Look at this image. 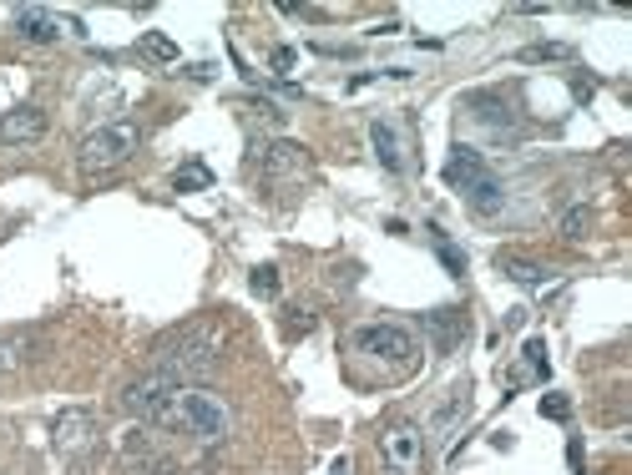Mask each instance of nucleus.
Wrapping results in <instances>:
<instances>
[{"instance_id":"1","label":"nucleus","mask_w":632,"mask_h":475,"mask_svg":"<svg viewBox=\"0 0 632 475\" xmlns=\"http://www.w3.org/2000/svg\"><path fill=\"white\" fill-rule=\"evenodd\" d=\"M218 349H223V329L207 319L178 324L152 344V374L172 379V385H197L218 370Z\"/></svg>"},{"instance_id":"2","label":"nucleus","mask_w":632,"mask_h":475,"mask_svg":"<svg viewBox=\"0 0 632 475\" xmlns=\"http://www.w3.org/2000/svg\"><path fill=\"white\" fill-rule=\"evenodd\" d=\"M152 425L162 430H178V435L197 440V445H223L233 435V410L223 405L213 389H197V385H172L168 399L157 405Z\"/></svg>"},{"instance_id":"3","label":"nucleus","mask_w":632,"mask_h":475,"mask_svg":"<svg viewBox=\"0 0 632 475\" xmlns=\"http://www.w3.org/2000/svg\"><path fill=\"white\" fill-rule=\"evenodd\" d=\"M349 354L385 374H410L415 360H420V344H415V334L405 324H360L349 334Z\"/></svg>"},{"instance_id":"4","label":"nucleus","mask_w":632,"mask_h":475,"mask_svg":"<svg viewBox=\"0 0 632 475\" xmlns=\"http://www.w3.org/2000/svg\"><path fill=\"white\" fill-rule=\"evenodd\" d=\"M445 182H451L455 193L465 197V207H471L476 218H496V213L506 207L501 178L486 168V157H481L476 147H455L451 162H445Z\"/></svg>"},{"instance_id":"5","label":"nucleus","mask_w":632,"mask_h":475,"mask_svg":"<svg viewBox=\"0 0 632 475\" xmlns=\"http://www.w3.org/2000/svg\"><path fill=\"white\" fill-rule=\"evenodd\" d=\"M137 147H142V127H137V122H106V127H96V132H87V137H81L77 168L87 172V178H102V172L132 162V157H137Z\"/></svg>"},{"instance_id":"6","label":"nucleus","mask_w":632,"mask_h":475,"mask_svg":"<svg viewBox=\"0 0 632 475\" xmlns=\"http://www.w3.org/2000/svg\"><path fill=\"white\" fill-rule=\"evenodd\" d=\"M380 461L389 475H420L426 465V430L415 420H395L380 430Z\"/></svg>"},{"instance_id":"7","label":"nucleus","mask_w":632,"mask_h":475,"mask_svg":"<svg viewBox=\"0 0 632 475\" xmlns=\"http://www.w3.org/2000/svg\"><path fill=\"white\" fill-rule=\"evenodd\" d=\"M309 147H298V142H269L263 147V182L269 187H294V182L309 178Z\"/></svg>"},{"instance_id":"8","label":"nucleus","mask_w":632,"mask_h":475,"mask_svg":"<svg viewBox=\"0 0 632 475\" xmlns=\"http://www.w3.org/2000/svg\"><path fill=\"white\" fill-rule=\"evenodd\" d=\"M91 440H96V420H91L87 410H61L51 425V445L61 450V455H81V450H91Z\"/></svg>"},{"instance_id":"9","label":"nucleus","mask_w":632,"mask_h":475,"mask_svg":"<svg viewBox=\"0 0 632 475\" xmlns=\"http://www.w3.org/2000/svg\"><path fill=\"white\" fill-rule=\"evenodd\" d=\"M168 389H172V379H162V374H152V370H147L142 379H132V385L122 389V410H127V415H137V420H152V415H157V405L168 399Z\"/></svg>"},{"instance_id":"10","label":"nucleus","mask_w":632,"mask_h":475,"mask_svg":"<svg viewBox=\"0 0 632 475\" xmlns=\"http://www.w3.org/2000/svg\"><path fill=\"white\" fill-rule=\"evenodd\" d=\"M46 137V112L41 106H15L0 116V147H31Z\"/></svg>"},{"instance_id":"11","label":"nucleus","mask_w":632,"mask_h":475,"mask_svg":"<svg viewBox=\"0 0 632 475\" xmlns=\"http://www.w3.org/2000/svg\"><path fill=\"white\" fill-rule=\"evenodd\" d=\"M15 36L31 41V46H56L61 41V21L46 5H21L15 11Z\"/></svg>"},{"instance_id":"12","label":"nucleus","mask_w":632,"mask_h":475,"mask_svg":"<svg viewBox=\"0 0 632 475\" xmlns=\"http://www.w3.org/2000/svg\"><path fill=\"white\" fill-rule=\"evenodd\" d=\"M496 269H501L511 283H521V288H546V283H552V269H546V263H531V258H517V253H496Z\"/></svg>"},{"instance_id":"13","label":"nucleus","mask_w":632,"mask_h":475,"mask_svg":"<svg viewBox=\"0 0 632 475\" xmlns=\"http://www.w3.org/2000/svg\"><path fill=\"white\" fill-rule=\"evenodd\" d=\"M370 147H374V157H380V168H385V172H395V178H400V172H405L400 132L389 127V122H374V127H370Z\"/></svg>"},{"instance_id":"14","label":"nucleus","mask_w":632,"mask_h":475,"mask_svg":"<svg viewBox=\"0 0 632 475\" xmlns=\"http://www.w3.org/2000/svg\"><path fill=\"white\" fill-rule=\"evenodd\" d=\"M521 66H542V61H572V46H562V41H536V46H521L517 51Z\"/></svg>"},{"instance_id":"15","label":"nucleus","mask_w":632,"mask_h":475,"mask_svg":"<svg viewBox=\"0 0 632 475\" xmlns=\"http://www.w3.org/2000/svg\"><path fill=\"white\" fill-rule=\"evenodd\" d=\"M248 288L259 298H279V288H284V283H279V269H273V263H259V269L248 273Z\"/></svg>"},{"instance_id":"16","label":"nucleus","mask_w":632,"mask_h":475,"mask_svg":"<svg viewBox=\"0 0 632 475\" xmlns=\"http://www.w3.org/2000/svg\"><path fill=\"white\" fill-rule=\"evenodd\" d=\"M26 344H31L26 334H0V374H11L15 364L26 360Z\"/></svg>"},{"instance_id":"17","label":"nucleus","mask_w":632,"mask_h":475,"mask_svg":"<svg viewBox=\"0 0 632 475\" xmlns=\"http://www.w3.org/2000/svg\"><path fill=\"white\" fill-rule=\"evenodd\" d=\"M587 228H592V207H572L567 218H562V238H567V243H582Z\"/></svg>"},{"instance_id":"18","label":"nucleus","mask_w":632,"mask_h":475,"mask_svg":"<svg viewBox=\"0 0 632 475\" xmlns=\"http://www.w3.org/2000/svg\"><path fill=\"white\" fill-rule=\"evenodd\" d=\"M461 415H465V395H455L451 405H445V410L435 415V430H430V435H435V440H451V425L461 420Z\"/></svg>"},{"instance_id":"19","label":"nucleus","mask_w":632,"mask_h":475,"mask_svg":"<svg viewBox=\"0 0 632 475\" xmlns=\"http://www.w3.org/2000/svg\"><path fill=\"white\" fill-rule=\"evenodd\" d=\"M142 56H152V61H178V46H172L168 36L147 31V36H142Z\"/></svg>"},{"instance_id":"20","label":"nucleus","mask_w":632,"mask_h":475,"mask_svg":"<svg viewBox=\"0 0 632 475\" xmlns=\"http://www.w3.org/2000/svg\"><path fill=\"white\" fill-rule=\"evenodd\" d=\"M172 187H178V193H188V187H213V172H207L203 162H193V168H182L178 178H172Z\"/></svg>"},{"instance_id":"21","label":"nucleus","mask_w":632,"mask_h":475,"mask_svg":"<svg viewBox=\"0 0 632 475\" xmlns=\"http://www.w3.org/2000/svg\"><path fill=\"white\" fill-rule=\"evenodd\" d=\"M430 233H435V253H440V263H445V273H451V279H461V273H465V258L445 243V233H440V228H430Z\"/></svg>"},{"instance_id":"22","label":"nucleus","mask_w":632,"mask_h":475,"mask_svg":"<svg viewBox=\"0 0 632 475\" xmlns=\"http://www.w3.org/2000/svg\"><path fill=\"white\" fill-rule=\"evenodd\" d=\"M542 420H572V399L567 395H542Z\"/></svg>"},{"instance_id":"23","label":"nucleus","mask_w":632,"mask_h":475,"mask_svg":"<svg viewBox=\"0 0 632 475\" xmlns=\"http://www.w3.org/2000/svg\"><path fill=\"white\" fill-rule=\"evenodd\" d=\"M521 354H527V364L546 379V344H542V339H527V349H521Z\"/></svg>"},{"instance_id":"24","label":"nucleus","mask_w":632,"mask_h":475,"mask_svg":"<svg viewBox=\"0 0 632 475\" xmlns=\"http://www.w3.org/2000/svg\"><path fill=\"white\" fill-rule=\"evenodd\" d=\"M294 61H298L294 46H279V51H273V71H279V77H289V71H294Z\"/></svg>"},{"instance_id":"25","label":"nucleus","mask_w":632,"mask_h":475,"mask_svg":"<svg viewBox=\"0 0 632 475\" xmlns=\"http://www.w3.org/2000/svg\"><path fill=\"white\" fill-rule=\"evenodd\" d=\"M294 319H289V334H309L314 329V314H304V308H289Z\"/></svg>"},{"instance_id":"26","label":"nucleus","mask_w":632,"mask_h":475,"mask_svg":"<svg viewBox=\"0 0 632 475\" xmlns=\"http://www.w3.org/2000/svg\"><path fill=\"white\" fill-rule=\"evenodd\" d=\"M567 465H572V470H587V455H582V445H577V440H572V445H567Z\"/></svg>"}]
</instances>
